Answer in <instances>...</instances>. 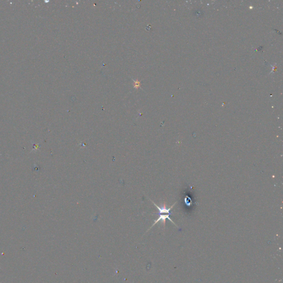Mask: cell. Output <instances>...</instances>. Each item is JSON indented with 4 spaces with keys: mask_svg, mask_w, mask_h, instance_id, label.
I'll return each instance as SVG.
<instances>
[{
    "mask_svg": "<svg viewBox=\"0 0 283 283\" xmlns=\"http://www.w3.org/2000/svg\"><path fill=\"white\" fill-rule=\"evenodd\" d=\"M159 214V217H158V219H157V220H155L154 223V224H153V225H152V226L150 227V228L149 229V230H148L147 231V232H148V231L150 229H151V228H152V227H153V226H154L155 224H157V223H158L159 221H161V222H163V226H164V227H165V226H166V219H168L169 220H170V221H171V222H172L173 224H174L175 226H176L177 227H178V226H177V225H176V224H175L174 222V221H173V220H172V219L170 218V217H169V216H170V214H166V215H162L161 214Z\"/></svg>",
    "mask_w": 283,
    "mask_h": 283,
    "instance_id": "cell-1",
    "label": "cell"
}]
</instances>
